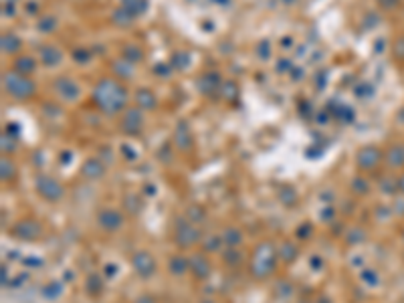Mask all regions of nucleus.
Returning <instances> with one entry per match:
<instances>
[{
	"mask_svg": "<svg viewBox=\"0 0 404 303\" xmlns=\"http://www.w3.org/2000/svg\"><path fill=\"white\" fill-rule=\"evenodd\" d=\"M119 91H122V87L113 85L111 81H103L99 85V89H97V101H99V105L103 109H107V111L119 109L124 105V97H113V93H119Z\"/></svg>",
	"mask_w": 404,
	"mask_h": 303,
	"instance_id": "obj_1",
	"label": "nucleus"
},
{
	"mask_svg": "<svg viewBox=\"0 0 404 303\" xmlns=\"http://www.w3.org/2000/svg\"><path fill=\"white\" fill-rule=\"evenodd\" d=\"M4 83H6V89H8L12 95H16V97H30L32 91H34V89H32V83L26 81L24 77L16 75V73L6 75V77H4Z\"/></svg>",
	"mask_w": 404,
	"mask_h": 303,
	"instance_id": "obj_2",
	"label": "nucleus"
},
{
	"mask_svg": "<svg viewBox=\"0 0 404 303\" xmlns=\"http://www.w3.org/2000/svg\"><path fill=\"white\" fill-rule=\"evenodd\" d=\"M38 192L45 198H49V200H55V198H59L63 194L61 186H57V182H53L51 178H41L38 180Z\"/></svg>",
	"mask_w": 404,
	"mask_h": 303,
	"instance_id": "obj_3",
	"label": "nucleus"
},
{
	"mask_svg": "<svg viewBox=\"0 0 404 303\" xmlns=\"http://www.w3.org/2000/svg\"><path fill=\"white\" fill-rule=\"evenodd\" d=\"M134 263H136V269H138L142 275H150V273L154 271V261H152L150 255H146V253H140V255L134 259Z\"/></svg>",
	"mask_w": 404,
	"mask_h": 303,
	"instance_id": "obj_4",
	"label": "nucleus"
},
{
	"mask_svg": "<svg viewBox=\"0 0 404 303\" xmlns=\"http://www.w3.org/2000/svg\"><path fill=\"white\" fill-rule=\"evenodd\" d=\"M101 224L105 226V229H117L119 224H122V216L117 214V212H103L101 214Z\"/></svg>",
	"mask_w": 404,
	"mask_h": 303,
	"instance_id": "obj_5",
	"label": "nucleus"
},
{
	"mask_svg": "<svg viewBox=\"0 0 404 303\" xmlns=\"http://www.w3.org/2000/svg\"><path fill=\"white\" fill-rule=\"evenodd\" d=\"M378 160H380V152L376 150H366L362 152V156H360V164L366 166V168H374Z\"/></svg>",
	"mask_w": 404,
	"mask_h": 303,
	"instance_id": "obj_6",
	"label": "nucleus"
},
{
	"mask_svg": "<svg viewBox=\"0 0 404 303\" xmlns=\"http://www.w3.org/2000/svg\"><path fill=\"white\" fill-rule=\"evenodd\" d=\"M24 65H26L28 71H32V67H34V63H32L30 59H20V61L16 63V67H20V69H24Z\"/></svg>",
	"mask_w": 404,
	"mask_h": 303,
	"instance_id": "obj_7",
	"label": "nucleus"
}]
</instances>
